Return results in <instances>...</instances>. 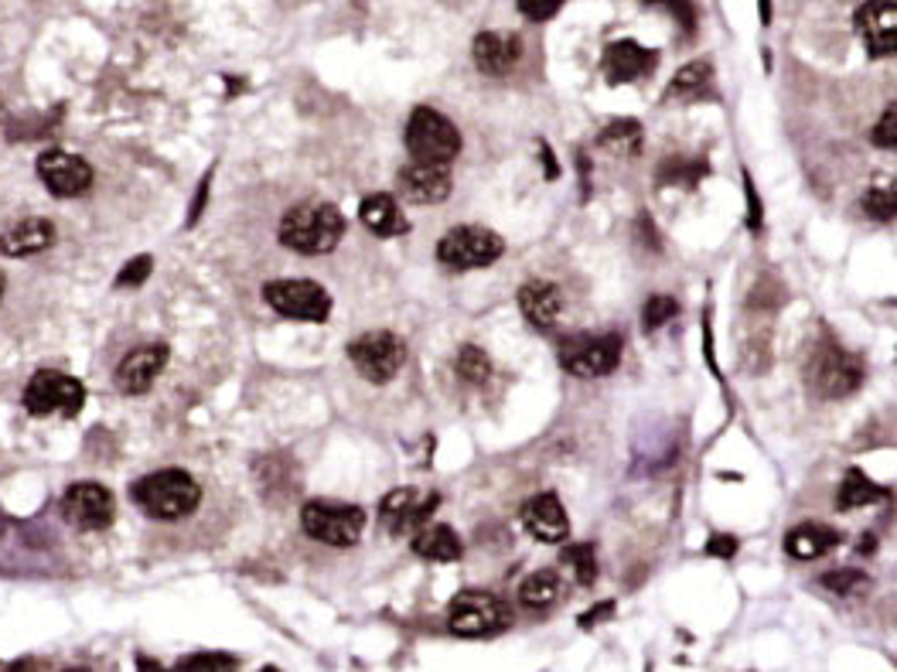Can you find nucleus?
I'll use <instances>...</instances> for the list:
<instances>
[{
	"label": "nucleus",
	"mask_w": 897,
	"mask_h": 672,
	"mask_svg": "<svg viewBox=\"0 0 897 672\" xmlns=\"http://www.w3.org/2000/svg\"><path fill=\"white\" fill-rule=\"evenodd\" d=\"M559 598H564V580H559L556 570L529 574L519 587V601L526 611H550Z\"/></svg>",
	"instance_id": "26"
},
{
	"label": "nucleus",
	"mask_w": 897,
	"mask_h": 672,
	"mask_svg": "<svg viewBox=\"0 0 897 672\" xmlns=\"http://www.w3.org/2000/svg\"><path fill=\"white\" fill-rule=\"evenodd\" d=\"M362 222H366V229L376 233V236H400L406 233V219L400 215V205L392 194H369V199H362V209H358Z\"/></svg>",
	"instance_id": "24"
},
{
	"label": "nucleus",
	"mask_w": 897,
	"mask_h": 672,
	"mask_svg": "<svg viewBox=\"0 0 897 672\" xmlns=\"http://www.w3.org/2000/svg\"><path fill=\"white\" fill-rule=\"evenodd\" d=\"M51 243H55V226L48 219H21L0 233V254L11 260H24V257L42 254Z\"/></svg>",
	"instance_id": "19"
},
{
	"label": "nucleus",
	"mask_w": 897,
	"mask_h": 672,
	"mask_svg": "<svg viewBox=\"0 0 897 672\" xmlns=\"http://www.w3.org/2000/svg\"><path fill=\"white\" fill-rule=\"evenodd\" d=\"M406 151L416 157V164H437L447 167L461 154V133L458 127L437 114L434 106H416L406 123Z\"/></svg>",
	"instance_id": "3"
},
{
	"label": "nucleus",
	"mask_w": 897,
	"mask_h": 672,
	"mask_svg": "<svg viewBox=\"0 0 897 672\" xmlns=\"http://www.w3.org/2000/svg\"><path fill=\"white\" fill-rule=\"evenodd\" d=\"M874 144L884 148V151H894V144H897V106L894 103L884 109V117L874 130Z\"/></svg>",
	"instance_id": "37"
},
{
	"label": "nucleus",
	"mask_w": 897,
	"mask_h": 672,
	"mask_svg": "<svg viewBox=\"0 0 897 672\" xmlns=\"http://www.w3.org/2000/svg\"><path fill=\"white\" fill-rule=\"evenodd\" d=\"M652 66V55L638 42H614L604 51V72L611 82H632Z\"/></svg>",
	"instance_id": "23"
},
{
	"label": "nucleus",
	"mask_w": 897,
	"mask_h": 672,
	"mask_svg": "<svg viewBox=\"0 0 897 672\" xmlns=\"http://www.w3.org/2000/svg\"><path fill=\"white\" fill-rule=\"evenodd\" d=\"M501 254H506V243L485 226H458L451 233H444V239L437 243V260L451 270L492 267Z\"/></svg>",
	"instance_id": "6"
},
{
	"label": "nucleus",
	"mask_w": 897,
	"mask_h": 672,
	"mask_svg": "<svg viewBox=\"0 0 897 672\" xmlns=\"http://www.w3.org/2000/svg\"><path fill=\"white\" fill-rule=\"evenodd\" d=\"M62 519L79 529V533H99L117 516V502L109 495L106 485L99 482H75L66 495H62Z\"/></svg>",
	"instance_id": "12"
},
{
	"label": "nucleus",
	"mask_w": 897,
	"mask_h": 672,
	"mask_svg": "<svg viewBox=\"0 0 897 672\" xmlns=\"http://www.w3.org/2000/svg\"><path fill=\"white\" fill-rule=\"evenodd\" d=\"M519 11L526 17H532V21H550V17L559 14V4H556V0H550V4H519Z\"/></svg>",
	"instance_id": "39"
},
{
	"label": "nucleus",
	"mask_w": 897,
	"mask_h": 672,
	"mask_svg": "<svg viewBox=\"0 0 897 672\" xmlns=\"http://www.w3.org/2000/svg\"><path fill=\"white\" fill-rule=\"evenodd\" d=\"M559 559H564V564L574 570L577 583L591 587L598 580V559H594V546L591 543H570V546H564V550H559Z\"/></svg>",
	"instance_id": "28"
},
{
	"label": "nucleus",
	"mask_w": 897,
	"mask_h": 672,
	"mask_svg": "<svg viewBox=\"0 0 897 672\" xmlns=\"http://www.w3.org/2000/svg\"><path fill=\"white\" fill-rule=\"evenodd\" d=\"M857 32L874 59H887L897 48V8L894 4L857 8Z\"/></svg>",
	"instance_id": "18"
},
{
	"label": "nucleus",
	"mask_w": 897,
	"mask_h": 672,
	"mask_svg": "<svg viewBox=\"0 0 897 672\" xmlns=\"http://www.w3.org/2000/svg\"><path fill=\"white\" fill-rule=\"evenodd\" d=\"M704 172H707V164H699V161H669L662 178H676L683 185H696V178Z\"/></svg>",
	"instance_id": "38"
},
{
	"label": "nucleus",
	"mask_w": 897,
	"mask_h": 672,
	"mask_svg": "<svg viewBox=\"0 0 897 672\" xmlns=\"http://www.w3.org/2000/svg\"><path fill=\"white\" fill-rule=\"evenodd\" d=\"M707 553H713V556H734L737 553V540L734 537H713L710 546H707Z\"/></svg>",
	"instance_id": "42"
},
{
	"label": "nucleus",
	"mask_w": 897,
	"mask_h": 672,
	"mask_svg": "<svg viewBox=\"0 0 897 672\" xmlns=\"http://www.w3.org/2000/svg\"><path fill=\"white\" fill-rule=\"evenodd\" d=\"M519 307H522L529 325L546 331L559 321V315H564V294H559V287L546 284V280H529V284L519 291Z\"/></svg>",
	"instance_id": "21"
},
{
	"label": "nucleus",
	"mask_w": 897,
	"mask_h": 672,
	"mask_svg": "<svg viewBox=\"0 0 897 672\" xmlns=\"http://www.w3.org/2000/svg\"><path fill=\"white\" fill-rule=\"evenodd\" d=\"M349 358H352V366L362 376H366L369 382L382 386V382H389L392 376L400 373L403 358H406V349H403V342L397 339V334H389V331H366V334H358V339L349 345Z\"/></svg>",
	"instance_id": "11"
},
{
	"label": "nucleus",
	"mask_w": 897,
	"mask_h": 672,
	"mask_svg": "<svg viewBox=\"0 0 897 672\" xmlns=\"http://www.w3.org/2000/svg\"><path fill=\"white\" fill-rule=\"evenodd\" d=\"M601 144H604L607 151H618V154L635 157L638 148H641V127H638L635 120H618V123H611V127H604V133H601Z\"/></svg>",
	"instance_id": "29"
},
{
	"label": "nucleus",
	"mask_w": 897,
	"mask_h": 672,
	"mask_svg": "<svg viewBox=\"0 0 897 672\" xmlns=\"http://www.w3.org/2000/svg\"><path fill=\"white\" fill-rule=\"evenodd\" d=\"M710 82V66L707 62H689L686 69H680V75L672 79V93H699Z\"/></svg>",
	"instance_id": "35"
},
{
	"label": "nucleus",
	"mask_w": 897,
	"mask_h": 672,
	"mask_svg": "<svg viewBox=\"0 0 897 672\" xmlns=\"http://www.w3.org/2000/svg\"><path fill=\"white\" fill-rule=\"evenodd\" d=\"M86 403V389H82L79 379L55 373V369H42L27 379L24 386V410L32 416H48V413H62V416H75Z\"/></svg>",
	"instance_id": "8"
},
{
	"label": "nucleus",
	"mask_w": 897,
	"mask_h": 672,
	"mask_svg": "<svg viewBox=\"0 0 897 672\" xmlns=\"http://www.w3.org/2000/svg\"><path fill=\"white\" fill-rule=\"evenodd\" d=\"M437 509V495L430 498H420L416 488H397L382 498L379 506V519L382 526L389 529L392 537H403V533H420V529L427 526L430 512Z\"/></svg>",
	"instance_id": "14"
},
{
	"label": "nucleus",
	"mask_w": 897,
	"mask_h": 672,
	"mask_svg": "<svg viewBox=\"0 0 897 672\" xmlns=\"http://www.w3.org/2000/svg\"><path fill=\"white\" fill-rule=\"evenodd\" d=\"M863 382V362L839 349V345H823L816 355H812L809 366V386L816 389L823 400H839L857 393V386Z\"/></svg>",
	"instance_id": "9"
},
{
	"label": "nucleus",
	"mask_w": 897,
	"mask_h": 672,
	"mask_svg": "<svg viewBox=\"0 0 897 672\" xmlns=\"http://www.w3.org/2000/svg\"><path fill=\"white\" fill-rule=\"evenodd\" d=\"M400 194L413 205H437L444 202L447 194H451L455 181H451V172L447 167H437V164H416L410 161L403 172H400Z\"/></svg>",
	"instance_id": "16"
},
{
	"label": "nucleus",
	"mask_w": 897,
	"mask_h": 672,
	"mask_svg": "<svg viewBox=\"0 0 897 672\" xmlns=\"http://www.w3.org/2000/svg\"><path fill=\"white\" fill-rule=\"evenodd\" d=\"M614 614V601H604V604H598L594 611H587V614H580V625L583 628H594L598 622H604V618H611Z\"/></svg>",
	"instance_id": "40"
},
{
	"label": "nucleus",
	"mask_w": 897,
	"mask_h": 672,
	"mask_svg": "<svg viewBox=\"0 0 897 672\" xmlns=\"http://www.w3.org/2000/svg\"><path fill=\"white\" fill-rule=\"evenodd\" d=\"M236 659L226 652H199L185 662H178V672H233Z\"/></svg>",
	"instance_id": "33"
},
{
	"label": "nucleus",
	"mask_w": 897,
	"mask_h": 672,
	"mask_svg": "<svg viewBox=\"0 0 897 672\" xmlns=\"http://www.w3.org/2000/svg\"><path fill=\"white\" fill-rule=\"evenodd\" d=\"M455 369H458L461 379H468V382L479 386V382H485V379L492 376V362H488V355H485L479 345H464V349L458 352Z\"/></svg>",
	"instance_id": "30"
},
{
	"label": "nucleus",
	"mask_w": 897,
	"mask_h": 672,
	"mask_svg": "<svg viewBox=\"0 0 897 672\" xmlns=\"http://www.w3.org/2000/svg\"><path fill=\"white\" fill-rule=\"evenodd\" d=\"M522 59V42L516 35L485 32L474 38V66L485 75H509Z\"/></svg>",
	"instance_id": "20"
},
{
	"label": "nucleus",
	"mask_w": 897,
	"mask_h": 672,
	"mask_svg": "<svg viewBox=\"0 0 897 672\" xmlns=\"http://www.w3.org/2000/svg\"><path fill=\"white\" fill-rule=\"evenodd\" d=\"M140 672H164L157 662H151V659H140Z\"/></svg>",
	"instance_id": "44"
},
{
	"label": "nucleus",
	"mask_w": 897,
	"mask_h": 672,
	"mask_svg": "<svg viewBox=\"0 0 897 672\" xmlns=\"http://www.w3.org/2000/svg\"><path fill=\"white\" fill-rule=\"evenodd\" d=\"M863 209L871 212L874 219H881V222H890L894 219V209H897V194H894V185L887 188V185H877V188H871L863 194Z\"/></svg>",
	"instance_id": "34"
},
{
	"label": "nucleus",
	"mask_w": 897,
	"mask_h": 672,
	"mask_svg": "<svg viewBox=\"0 0 897 672\" xmlns=\"http://www.w3.org/2000/svg\"><path fill=\"white\" fill-rule=\"evenodd\" d=\"M66 672H90V669H66Z\"/></svg>",
	"instance_id": "46"
},
{
	"label": "nucleus",
	"mask_w": 897,
	"mask_h": 672,
	"mask_svg": "<svg viewBox=\"0 0 897 672\" xmlns=\"http://www.w3.org/2000/svg\"><path fill=\"white\" fill-rule=\"evenodd\" d=\"M866 580L860 570H836V574H826L823 577V587L826 591H833L836 598H857L860 591H866Z\"/></svg>",
	"instance_id": "32"
},
{
	"label": "nucleus",
	"mask_w": 897,
	"mask_h": 672,
	"mask_svg": "<svg viewBox=\"0 0 897 672\" xmlns=\"http://www.w3.org/2000/svg\"><path fill=\"white\" fill-rule=\"evenodd\" d=\"M0 297H4V273H0Z\"/></svg>",
	"instance_id": "45"
},
{
	"label": "nucleus",
	"mask_w": 897,
	"mask_h": 672,
	"mask_svg": "<svg viewBox=\"0 0 897 672\" xmlns=\"http://www.w3.org/2000/svg\"><path fill=\"white\" fill-rule=\"evenodd\" d=\"M747 181V226L751 229H758L762 226V202H758V194H754V185H751V178H744Z\"/></svg>",
	"instance_id": "41"
},
{
	"label": "nucleus",
	"mask_w": 897,
	"mask_h": 672,
	"mask_svg": "<svg viewBox=\"0 0 897 672\" xmlns=\"http://www.w3.org/2000/svg\"><path fill=\"white\" fill-rule=\"evenodd\" d=\"M836 543H839V533L823 522H802L784 537V550L795 559H819L829 550H836Z\"/></svg>",
	"instance_id": "22"
},
{
	"label": "nucleus",
	"mask_w": 897,
	"mask_h": 672,
	"mask_svg": "<svg viewBox=\"0 0 897 672\" xmlns=\"http://www.w3.org/2000/svg\"><path fill=\"white\" fill-rule=\"evenodd\" d=\"M300 526L311 540L345 550L362 540L366 512L358 506H342V502H307L300 509Z\"/></svg>",
	"instance_id": "5"
},
{
	"label": "nucleus",
	"mask_w": 897,
	"mask_h": 672,
	"mask_svg": "<svg viewBox=\"0 0 897 672\" xmlns=\"http://www.w3.org/2000/svg\"><path fill=\"white\" fill-rule=\"evenodd\" d=\"M676 315H680V304H676V297H669V294H656V297L645 300L641 325H645V331H656V328H662L665 321H672Z\"/></svg>",
	"instance_id": "31"
},
{
	"label": "nucleus",
	"mask_w": 897,
	"mask_h": 672,
	"mask_svg": "<svg viewBox=\"0 0 897 672\" xmlns=\"http://www.w3.org/2000/svg\"><path fill=\"white\" fill-rule=\"evenodd\" d=\"M345 236V215L331 202H304L280 219V243L300 257H324Z\"/></svg>",
	"instance_id": "1"
},
{
	"label": "nucleus",
	"mask_w": 897,
	"mask_h": 672,
	"mask_svg": "<svg viewBox=\"0 0 897 672\" xmlns=\"http://www.w3.org/2000/svg\"><path fill=\"white\" fill-rule=\"evenodd\" d=\"M447 625L461 638H485L495 632H506L512 625V608L498 594L488 591H464L451 601Z\"/></svg>",
	"instance_id": "4"
},
{
	"label": "nucleus",
	"mask_w": 897,
	"mask_h": 672,
	"mask_svg": "<svg viewBox=\"0 0 897 672\" xmlns=\"http://www.w3.org/2000/svg\"><path fill=\"white\" fill-rule=\"evenodd\" d=\"M38 178L55 199H79L93 188V167L79 154L69 151H45L38 157Z\"/></svg>",
	"instance_id": "13"
},
{
	"label": "nucleus",
	"mask_w": 897,
	"mask_h": 672,
	"mask_svg": "<svg viewBox=\"0 0 897 672\" xmlns=\"http://www.w3.org/2000/svg\"><path fill=\"white\" fill-rule=\"evenodd\" d=\"M263 300L276 315L297 321H324L331 315V297L315 280H270L263 284Z\"/></svg>",
	"instance_id": "10"
},
{
	"label": "nucleus",
	"mask_w": 897,
	"mask_h": 672,
	"mask_svg": "<svg viewBox=\"0 0 897 672\" xmlns=\"http://www.w3.org/2000/svg\"><path fill=\"white\" fill-rule=\"evenodd\" d=\"M413 553L424 556V559H434V564H451V559L461 556V537L455 533L451 526H424L420 533L413 537Z\"/></svg>",
	"instance_id": "25"
},
{
	"label": "nucleus",
	"mask_w": 897,
	"mask_h": 672,
	"mask_svg": "<svg viewBox=\"0 0 897 672\" xmlns=\"http://www.w3.org/2000/svg\"><path fill=\"white\" fill-rule=\"evenodd\" d=\"M130 495L151 519H161V522L185 519L199 509V502H202L199 482L181 468H164V471L147 474V479L133 482Z\"/></svg>",
	"instance_id": "2"
},
{
	"label": "nucleus",
	"mask_w": 897,
	"mask_h": 672,
	"mask_svg": "<svg viewBox=\"0 0 897 672\" xmlns=\"http://www.w3.org/2000/svg\"><path fill=\"white\" fill-rule=\"evenodd\" d=\"M167 366V345H140L133 349L120 366H117V389L123 397H140V393H147V389L154 386V379L161 376V369Z\"/></svg>",
	"instance_id": "15"
},
{
	"label": "nucleus",
	"mask_w": 897,
	"mask_h": 672,
	"mask_svg": "<svg viewBox=\"0 0 897 672\" xmlns=\"http://www.w3.org/2000/svg\"><path fill=\"white\" fill-rule=\"evenodd\" d=\"M151 270H154V260H151V257H133V260L120 270L117 287H137V284H144V280L151 276Z\"/></svg>",
	"instance_id": "36"
},
{
	"label": "nucleus",
	"mask_w": 897,
	"mask_h": 672,
	"mask_svg": "<svg viewBox=\"0 0 897 672\" xmlns=\"http://www.w3.org/2000/svg\"><path fill=\"white\" fill-rule=\"evenodd\" d=\"M205 194H209V178L202 181L199 194H194V205H191V215H188V226H194V222H199V215H202V205H205Z\"/></svg>",
	"instance_id": "43"
},
{
	"label": "nucleus",
	"mask_w": 897,
	"mask_h": 672,
	"mask_svg": "<svg viewBox=\"0 0 897 672\" xmlns=\"http://www.w3.org/2000/svg\"><path fill=\"white\" fill-rule=\"evenodd\" d=\"M622 362V339L618 334H574L559 345V366L570 376L598 379L618 369Z\"/></svg>",
	"instance_id": "7"
},
{
	"label": "nucleus",
	"mask_w": 897,
	"mask_h": 672,
	"mask_svg": "<svg viewBox=\"0 0 897 672\" xmlns=\"http://www.w3.org/2000/svg\"><path fill=\"white\" fill-rule=\"evenodd\" d=\"M881 498H887V488L874 485L863 471H850L843 479V485H839V495H836L839 509H863V506H874V502H881Z\"/></svg>",
	"instance_id": "27"
},
{
	"label": "nucleus",
	"mask_w": 897,
	"mask_h": 672,
	"mask_svg": "<svg viewBox=\"0 0 897 672\" xmlns=\"http://www.w3.org/2000/svg\"><path fill=\"white\" fill-rule=\"evenodd\" d=\"M522 526H526V533L536 537L540 543H564L567 533H570L567 509H564V502H559L553 492L532 495L526 502V506H522Z\"/></svg>",
	"instance_id": "17"
}]
</instances>
